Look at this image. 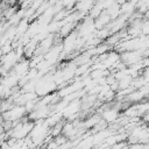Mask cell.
Segmentation results:
<instances>
[{
  "label": "cell",
  "instance_id": "cell-1",
  "mask_svg": "<svg viewBox=\"0 0 149 149\" xmlns=\"http://www.w3.org/2000/svg\"><path fill=\"white\" fill-rule=\"evenodd\" d=\"M127 80H129V78H127V79H126V80H123V83H126V81H127ZM120 86H121V87H126V86H127V85H126V84H122V85H120Z\"/></svg>",
  "mask_w": 149,
  "mask_h": 149
}]
</instances>
